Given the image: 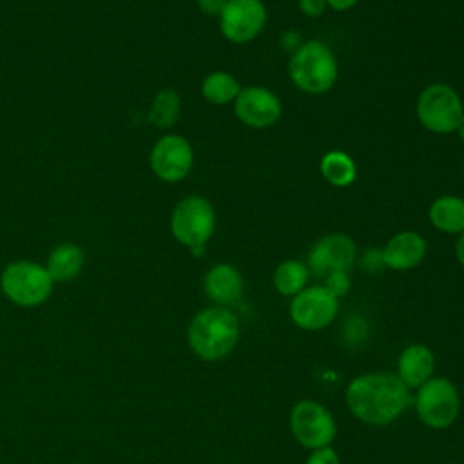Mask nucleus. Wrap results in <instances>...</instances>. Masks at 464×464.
I'll list each match as a JSON object with an SVG mask.
<instances>
[{
	"label": "nucleus",
	"instance_id": "nucleus-1",
	"mask_svg": "<svg viewBox=\"0 0 464 464\" xmlns=\"http://www.w3.org/2000/svg\"><path fill=\"white\" fill-rule=\"evenodd\" d=\"M348 410L362 422L384 426L404 413L410 404L408 386L393 373H362L350 381L344 393Z\"/></svg>",
	"mask_w": 464,
	"mask_h": 464
},
{
	"label": "nucleus",
	"instance_id": "nucleus-2",
	"mask_svg": "<svg viewBox=\"0 0 464 464\" xmlns=\"http://www.w3.org/2000/svg\"><path fill=\"white\" fill-rule=\"evenodd\" d=\"M239 341V319L227 306H208L194 315L188 324V344L203 361L228 355Z\"/></svg>",
	"mask_w": 464,
	"mask_h": 464
},
{
	"label": "nucleus",
	"instance_id": "nucleus-3",
	"mask_svg": "<svg viewBox=\"0 0 464 464\" xmlns=\"http://www.w3.org/2000/svg\"><path fill=\"white\" fill-rule=\"evenodd\" d=\"M288 76L301 92L312 96L324 94L339 78L337 56L324 42L306 40L290 54Z\"/></svg>",
	"mask_w": 464,
	"mask_h": 464
},
{
	"label": "nucleus",
	"instance_id": "nucleus-4",
	"mask_svg": "<svg viewBox=\"0 0 464 464\" xmlns=\"http://www.w3.org/2000/svg\"><path fill=\"white\" fill-rule=\"evenodd\" d=\"M216 228L214 205L198 194L183 198L172 210L170 232L192 256H203Z\"/></svg>",
	"mask_w": 464,
	"mask_h": 464
},
{
	"label": "nucleus",
	"instance_id": "nucleus-5",
	"mask_svg": "<svg viewBox=\"0 0 464 464\" xmlns=\"http://www.w3.org/2000/svg\"><path fill=\"white\" fill-rule=\"evenodd\" d=\"M464 112L459 92L442 82L426 85L415 103L419 123L431 134H453Z\"/></svg>",
	"mask_w": 464,
	"mask_h": 464
},
{
	"label": "nucleus",
	"instance_id": "nucleus-6",
	"mask_svg": "<svg viewBox=\"0 0 464 464\" xmlns=\"http://www.w3.org/2000/svg\"><path fill=\"white\" fill-rule=\"evenodd\" d=\"M415 410L419 419L433 428L444 430L451 426L460 411V395L457 386L446 377H431L415 395Z\"/></svg>",
	"mask_w": 464,
	"mask_h": 464
},
{
	"label": "nucleus",
	"instance_id": "nucleus-7",
	"mask_svg": "<svg viewBox=\"0 0 464 464\" xmlns=\"http://www.w3.org/2000/svg\"><path fill=\"white\" fill-rule=\"evenodd\" d=\"M0 286L13 303L20 306H34L49 297L53 279L47 268L38 263L14 261L4 268Z\"/></svg>",
	"mask_w": 464,
	"mask_h": 464
},
{
	"label": "nucleus",
	"instance_id": "nucleus-8",
	"mask_svg": "<svg viewBox=\"0 0 464 464\" xmlns=\"http://www.w3.org/2000/svg\"><path fill=\"white\" fill-rule=\"evenodd\" d=\"M268 22L263 0H227L219 16V33L230 44L243 45L256 40Z\"/></svg>",
	"mask_w": 464,
	"mask_h": 464
},
{
	"label": "nucleus",
	"instance_id": "nucleus-9",
	"mask_svg": "<svg viewBox=\"0 0 464 464\" xmlns=\"http://www.w3.org/2000/svg\"><path fill=\"white\" fill-rule=\"evenodd\" d=\"M290 430L295 440L310 450L330 446L337 426L332 413L317 401H299L290 411Z\"/></svg>",
	"mask_w": 464,
	"mask_h": 464
},
{
	"label": "nucleus",
	"instance_id": "nucleus-10",
	"mask_svg": "<svg viewBox=\"0 0 464 464\" xmlns=\"http://www.w3.org/2000/svg\"><path fill=\"white\" fill-rule=\"evenodd\" d=\"M339 312V299L323 285L303 288L290 301L292 323L308 332H317L334 323Z\"/></svg>",
	"mask_w": 464,
	"mask_h": 464
},
{
	"label": "nucleus",
	"instance_id": "nucleus-11",
	"mask_svg": "<svg viewBox=\"0 0 464 464\" xmlns=\"http://www.w3.org/2000/svg\"><path fill=\"white\" fill-rule=\"evenodd\" d=\"M232 109L236 118L245 127L256 130L274 127L283 116L281 98L272 89L263 85L241 87Z\"/></svg>",
	"mask_w": 464,
	"mask_h": 464
},
{
	"label": "nucleus",
	"instance_id": "nucleus-12",
	"mask_svg": "<svg viewBox=\"0 0 464 464\" xmlns=\"http://www.w3.org/2000/svg\"><path fill=\"white\" fill-rule=\"evenodd\" d=\"M357 259L355 241L344 232H332L319 237L306 256V266L310 274L326 277L330 272H348Z\"/></svg>",
	"mask_w": 464,
	"mask_h": 464
},
{
	"label": "nucleus",
	"instance_id": "nucleus-13",
	"mask_svg": "<svg viewBox=\"0 0 464 464\" xmlns=\"http://www.w3.org/2000/svg\"><path fill=\"white\" fill-rule=\"evenodd\" d=\"M194 165V150L187 138L165 134L150 150L152 172L167 183H178L188 176Z\"/></svg>",
	"mask_w": 464,
	"mask_h": 464
},
{
	"label": "nucleus",
	"instance_id": "nucleus-14",
	"mask_svg": "<svg viewBox=\"0 0 464 464\" xmlns=\"http://www.w3.org/2000/svg\"><path fill=\"white\" fill-rule=\"evenodd\" d=\"M381 250L386 268L406 272L424 261L428 254V243L424 236L415 230H401L393 234Z\"/></svg>",
	"mask_w": 464,
	"mask_h": 464
},
{
	"label": "nucleus",
	"instance_id": "nucleus-15",
	"mask_svg": "<svg viewBox=\"0 0 464 464\" xmlns=\"http://www.w3.org/2000/svg\"><path fill=\"white\" fill-rule=\"evenodd\" d=\"M245 281L239 272L230 263H216L210 266L203 277L205 295L218 306H228L239 301L243 295Z\"/></svg>",
	"mask_w": 464,
	"mask_h": 464
},
{
	"label": "nucleus",
	"instance_id": "nucleus-16",
	"mask_svg": "<svg viewBox=\"0 0 464 464\" xmlns=\"http://www.w3.org/2000/svg\"><path fill=\"white\" fill-rule=\"evenodd\" d=\"M435 368V357L426 344L413 343L406 346L397 361V377L408 388H419L431 379Z\"/></svg>",
	"mask_w": 464,
	"mask_h": 464
},
{
	"label": "nucleus",
	"instance_id": "nucleus-17",
	"mask_svg": "<svg viewBox=\"0 0 464 464\" xmlns=\"http://www.w3.org/2000/svg\"><path fill=\"white\" fill-rule=\"evenodd\" d=\"M431 227L442 234L459 236L464 232V198L442 194L435 198L428 208Z\"/></svg>",
	"mask_w": 464,
	"mask_h": 464
},
{
	"label": "nucleus",
	"instance_id": "nucleus-18",
	"mask_svg": "<svg viewBox=\"0 0 464 464\" xmlns=\"http://www.w3.org/2000/svg\"><path fill=\"white\" fill-rule=\"evenodd\" d=\"M319 172L328 185L335 188H346L357 179V163L348 152L334 149L323 154L319 161Z\"/></svg>",
	"mask_w": 464,
	"mask_h": 464
},
{
	"label": "nucleus",
	"instance_id": "nucleus-19",
	"mask_svg": "<svg viewBox=\"0 0 464 464\" xmlns=\"http://www.w3.org/2000/svg\"><path fill=\"white\" fill-rule=\"evenodd\" d=\"M239 91V80L228 71H212L201 82V96L212 105L234 103Z\"/></svg>",
	"mask_w": 464,
	"mask_h": 464
},
{
	"label": "nucleus",
	"instance_id": "nucleus-20",
	"mask_svg": "<svg viewBox=\"0 0 464 464\" xmlns=\"http://www.w3.org/2000/svg\"><path fill=\"white\" fill-rule=\"evenodd\" d=\"M308 277H310V270L306 263L299 259H285L276 266L272 281H274V288L281 295L294 297L303 288H306Z\"/></svg>",
	"mask_w": 464,
	"mask_h": 464
},
{
	"label": "nucleus",
	"instance_id": "nucleus-21",
	"mask_svg": "<svg viewBox=\"0 0 464 464\" xmlns=\"http://www.w3.org/2000/svg\"><path fill=\"white\" fill-rule=\"evenodd\" d=\"M83 265V252L71 243L56 246L47 259V272L53 281H67L78 276Z\"/></svg>",
	"mask_w": 464,
	"mask_h": 464
},
{
	"label": "nucleus",
	"instance_id": "nucleus-22",
	"mask_svg": "<svg viewBox=\"0 0 464 464\" xmlns=\"http://www.w3.org/2000/svg\"><path fill=\"white\" fill-rule=\"evenodd\" d=\"M179 114H181L179 94L172 89H161L152 100L149 120L152 125L160 129H169L179 120Z\"/></svg>",
	"mask_w": 464,
	"mask_h": 464
},
{
	"label": "nucleus",
	"instance_id": "nucleus-23",
	"mask_svg": "<svg viewBox=\"0 0 464 464\" xmlns=\"http://www.w3.org/2000/svg\"><path fill=\"white\" fill-rule=\"evenodd\" d=\"M330 294H334L337 299L339 297H344L352 286V281H350V276L348 272L344 270H335V272H330L326 277H324V285H323Z\"/></svg>",
	"mask_w": 464,
	"mask_h": 464
},
{
	"label": "nucleus",
	"instance_id": "nucleus-24",
	"mask_svg": "<svg viewBox=\"0 0 464 464\" xmlns=\"http://www.w3.org/2000/svg\"><path fill=\"white\" fill-rule=\"evenodd\" d=\"M306 464H341V459L332 446H323L312 450V453L306 459Z\"/></svg>",
	"mask_w": 464,
	"mask_h": 464
},
{
	"label": "nucleus",
	"instance_id": "nucleus-25",
	"mask_svg": "<svg viewBox=\"0 0 464 464\" xmlns=\"http://www.w3.org/2000/svg\"><path fill=\"white\" fill-rule=\"evenodd\" d=\"M361 268L364 272H370V274H375L379 272L381 268H384V259H382V250H377V248H372V250H366L361 257Z\"/></svg>",
	"mask_w": 464,
	"mask_h": 464
},
{
	"label": "nucleus",
	"instance_id": "nucleus-26",
	"mask_svg": "<svg viewBox=\"0 0 464 464\" xmlns=\"http://www.w3.org/2000/svg\"><path fill=\"white\" fill-rule=\"evenodd\" d=\"M297 5L299 11L308 18H317L328 9L326 0H297Z\"/></svg>",
	"mask_w": 464,
	"mask_h": 464
},
{
	"label": "nucleus",
	"instance_id": "nucleus-27",
	"mask_svg": "<svg viewBox=\"0 0 464 464\" xmlns=\"http://www.w3.org/2000/svg\"><path fill=\"white\" fill-rule=\"evenodd\" d=\"M227 0H198V7L201 13L208 16H219Z\"/></svg>",
	"mask_w": 464,
	"mask_h": 464
},
{
	"label": "nucleus",
	"instance_id": "nucleus-28",
	"mask_svg": "<svg viewBox=\"0 0 464 464\" xmlns=\"http://www.w3.org/2000/svg\"><path fill=\"white\" fill-rule=\"evenodd\" d=\"M359 4V0H326V7L335 13H346L353 9Z\"/></svg>",
	"mask_w": 464,
	"mask_h": 464
},
{
	"label": "nucleus",
	"instance_id": "nucleus-29",
	"mask_svg": "<svg viewBox=\"0 0 464 464\" xmlns=\"http://www.w3.org/2000/svg\"><path fill=\"white\" fill-rule=\"evenodd\" d=\"M455 256H457V261L464 266V232L459 234V237H457V243H455Z\"/></svg>",
	"mask_w": 464,
	"mask_h": 464
},
{
	"label": "nucleus",
	"instance_id": "nucleus-30",
	"mask_svg": "<svg viewBox=\"0 0 464 464\" xmlns=\"http://www.w3.org/2000/svg\"><path fill=\"white\" fill-rule=\"evenodd\" d=\"M457 136H459V140L464 143V112H462V116H460V121H459V125H457Z\"/></svg>",
	"mask_w": 464,
	"mask_h": 464
}]
</instances>
